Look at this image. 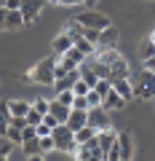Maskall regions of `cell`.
<instances>
[{
    "label": "cell",
    "mask_w": 155,
    "mask_h": 161,
    "mask_svg": "<svg viewBox=\"0 0 155 161\" xmlns=\"http://www.w3.org/2000/svg\"><path fill=\"white\" fill-rule=\"evenodd\" d=\"M118 78H131V70H128V62L126 59H118V62L110 64V80H118Z\"/></svg>",
    "instance_id": "obj_12"
},
{
    "label": "cell",
    "mask_w": 155,
    "mask_h": 161,
    "mask_svg": "<svg viewBox=\"0 0 155 161\" xmlns=\"http://www.w3.org/2000/svg\"><path fill=\"white\" fill-rule=\"evenodd\" d=\"M88 124L96 129H107L110 126V118H107V110L99 105V108H88Z\"/></svg>",
    "instance_id": "obj_7"
},
{
    "label": "cell",
    "mask_w": 155,
    "mask_h": 161,
    "mask_svg": "<svg viewBox=\"0 0 155 161\" xmlns=\"http://www.w3.org/2000/svg\"><path fill=\"white\" fill-rule=\"evenodd\" d=\"M43 115H46V113H40V110L29 108V110H27V124H32V126H38V124L43 121Z\"/></svg>",
    "instance_id": "obj_27"
},
{
    "label": "cell",
    "mask_w": 155,
    "mask_h": 161,
    "mask_svg": "<svg viewBox=\"0 0 155 161\" xmlns=\"http://www.w3.org/2000/svg\"><path fill=\"white\" fill-rule=\"evenodd\" d=\"M6 16H8V8H6V6H0V32L6 30Z\"/></svg>",
    "instance_id": "obj_40"
},
{
    "label": "cell",
    "mask_w": 155,
    "mask_h": 161,
    "mask_svg": "<svg viewBox=\"0 0 155 161\" xmlns=\"http://www.w3.org/2000/svg\"><path fill=\"white\" fill-rule=\"evenodd\" d=\"M99 59H102L104 64H112V62H118V59H121V54L115 51V48H104V51H99Z\"/></svg>",
    "instance_id": "obj_22"
},
{
    "label": "cell",
    "mask_w": 155,
    "mask_h": 161,
    "mask_svg": "<svg viewBox=\"0 0 155 161\" xmlns=\"http://www.w3.org/2000/svg\"><path fill=\"white\" fill-rule=\"evenodd\" d=\"M64 32H67V35H72V38H83V32H86V27H83V24L80 22H78V19H70V22L67 24H64Z\"/></svg>",
    "instance_id": "obj_18"
},
{
    "label": "cell",
    "mask_w": 155,
    "mask_h": 161,
    "mask_svg": "<svg viewBox=\"0 0 155 161\" xmlns=\"http://www.w3.org/2000/svg\"><path fill=\"white\" fill-rule=\"evenodd\" d=\"M11 115H27V110L32 108L29 102H24V99H11Z\"/></svg>",
    "instance_id": "obj_20"
},
{
    "label": "cell",
    "mask_w": 155,
    "mask_h": 161,
    "mask_svg": "<svg viewBox=\"0 0 155 161\" xmlns=\"http://www.w3.org/2000/svg\"><path fill=\"white\" fill-rule=\"evenodd\" d=\"M51 134H54V142H56V150H59V153H75V150H78L75 132L67 126V124H56Z\"/></svg>",
    "instance_id": "obj_2"
},
{
    "label": "cell",
    "mask_w": 155,
    "mask_h": 161,
    "mask_svg": "<svg viewBox=\"0 0 155 161\" xmlns=\"http://www.w3.org/2000/svg\"><path fill=\"white\" fill-rule=\"evenodd\" d=\"M118 38H121V32H118L112 24H110V27H104L102 35H99V43H96V54L104 51V48H115V46H118Z\"/></svg>",
    "instance_id": "obj_6"
},
{
    "label": "cell",
    "mask_w": 155,
    "mask_h": 161,
    "mask_svg": "<svg viewBox=\"0 0 155 161\" xmlns=\"http://www.w3.org/2000/svg\"><path fill=\"white\" fill-rule=\"evenodd\" d=\"M80 6H83V0H80Z\"/></svg>",
    "instance_id": "obj_48"
},
{
    "label": "cell",
    "mask_w": 155,
    "mask_h": 161,
    "mask_svg": "<svg viewBox=\"0 0 155 161\" xmlns=\"http://www.w3.org/2000/svg\"><path fill=\"white\" fill-rule=\"evenodd\" d=\"M62 6H80V0H62Z\"/></svg>",
    "instance_id": "obj_43"
},
{
    "label": "cell",
    "mask_w": 155,
    "mask_h": 161,
    "mask_svg": "<svg viewBox=\"0 0 155 161\" xmlns=\"http://www.w3.org/2000/svg\"><path fill=\"white\" fill-rule=\"evenodd\" d=\"M150 40H152V43H155V32H152V35H150Z\"/></svg>",
    "instance_id": "obj_46"
},
{
    "label": "cell",
    "mask_w": 155,
    "mask_h": 161,
    "mask_svg": "<svg viewBox=\"0 0 155 161\" xmlns=\"http://www.w3.org/2000/svg\"><path fill=\"white\" fill-rule=\"evenodd\" d=\"M67 73H70V70H67V67H64V64L56 59V67H54V75H56V78H62V75H67Z\"/></svg>",
    "instance_id": "obj_39"
},
{
    "label": "cell",
    "mask_w": 155,
    "mask_h": 161,
    "mask_svg": "<svg viewBox=\"0 0 155 161\" xmlns=\"http://www.w3.org/2000/svg\"><path fill=\"white\" fill-rule=\"evenodd\" d=\"M118 148H121V161L134 156V134L131 132H121L118 134Z\"/></svg>",
    "instance_id": "obj_10"
},
{
    "label": "cell",
    "mask_w": 155,
    "mask_h": 161,
    "mask_svg": "<svg viewBox=\"0 0 155 161\" xmlns=\"http://www.w3.org/2000/svg\"><path fill=\"white\" fill-rule=\"evenodd\" d=\"M6 8L8 11H16V8H22V0H6Z\"/></svg>",
    "instance_id": "obj_41"
},
{
    "label": "cell",
    "mask_w": 155,
    "mask_h": 161,
    "mask_svg": "<svg viewBox=\"0 0 155 161\" xmlns=\"http://www.w3.org/2000/svg\"><path fill=\"white\" fill-rule=\"evenodd\" d=\"M126 105H128V102H126L118 92H115V89H112V92H107V94L102 97V108L107 110V113H110V110H121V108H126Z\"/></svg>",
    "instance_id": "obj_8"
},
{
    "label": "cell",
    "mask_w": 155,
    "mask_h": 161,
    "mask_svg": "<svg viewBox=\"0 0 155 161\" xmlns=\"http://www.w3.org/2000/svg\"><path fill=\"white\" fill-rule=\"evenodd\" d=\"M0 6H6V0H0Z\"/></svg>",
    "instance_id": "obj_47"
},
{
    "label": "cell",
    "mask_w": 155,
    "mask_h": 161,
    "mask_svg": "<svg viewBox=\"0 0 155 161\" xmlns=\"http://www.w3.org/2000/svg\"><path fill=\"white\" fill-rule=\"evenodd\" d=\"M13 148H16V142H13V140H8L6 134H0V156H3V158H8V156L13 153Z\"/></svg>",
    "instance_id": "obj_21"
},
{
    "label": "cell",
    "mask_w": 155,
    "mask_h": 161,
    "mask_svg": "<svg viewBox=\"0 0 155 161\" xmlns=\"http://www.w3.org/2000/svg\"><path fill=\"white\" fill-rule=\"evenodd\" d=\"M75 158H78V161H91V150H88L86 145H78V150H75Z\"/></svg>",
    "instance_id": "obj_33"
},
{
    "label": "cell",
    "mask_w": 155,
    "mask_h": 161,
    "mask_svg": "<svg viewBox=\"0 0 155 161\" xmlns=\"http://www.w3.org/2000/svg\"><path fill=\"white\" fill-rule=\"evenodd\" d=\"M56 99L72 108V102H75V92H72V89H64V92H56Z\"/></svg>",
    "instance_id": "obj_26"
},
{
    "label": "cell",
    "mask_w": 155,
    "mask_h": 161,
    "mask_svg": "<svg viewBox=\"0 0 155 161\" xmlns=\"http://www.w3.org/2000/svg\"><path fill=\"white\" fill-rule=\"evenodd\" d=\"M94 89H96V92H99V94L104 97L107 92H112V80H110V78H99V80H96V86H94Z\"/></svg>",
    "instance_id": "obj_28"
},
{
    "label": "cell",
    "mask_w": 155,
    "mask_h": 161,
    "mask_svg": "<svg viewBox=\"0 0 155 161\" xmlns=\"http://www.w3.org/2000/svg\"><path fill=\"white\" fill-rule=\"evenodd\" d=\"M88 124V110H78V108H72L70 110V118H67V126L72 129V132H78L80 126H86Z\"/></svg>",
    "instance_id": "obj_11"
},
{
    "label": "cell",
    "mask_w": 155,
    "mask_h": 161,
    "mask_svg": "<svg viewBox=\"0 0 155 161\" xmlns=\"http://www.w3.org/2000/svg\"><path fill=\"white\" fill-rule=\"evenodd\" d=\"M72 108H78V110H88V99H86V94H75Z\"/></svg>",
    "instance_id": "obj_34"
},
{
    "label": "cell",
    "mask_w": 155,
    "mask_h": 161,
    "mask_svg": "<svg viewBox=\"0 0 155 161\" xmlns=\"http://www.w3.org/2000/svg\"><path fill=\"white\" fill-rule=\"evenodd\" d=\"M99 35H102V30H96V27H86L83 38H86L88 43H94V46H96V43H99Z\"/></svg>",
    "instance_id": "obj_29"
},
{
    "label": "cell",
    "mask_w": 155,
    "mask_h": 161,
    "mask_svg": "<svg viewBox=\"0 0 155 161\" xmlns=\"http://www.w3.org/2000/svg\"><path fill=\"white\" fill-rule=\"evenodd\" d=\"M91 70H94V73H96V75H99V78H110V64H104V62H102V59H99V62H96V64H94V67H91Z\"/></svg>",
    "instance_id": "obj_31"
},
{
    "label": "cell",
    "mask_w": 155,
    "mask_h": 161,
    "mask_svg": "<svg viewBox=\"0 0 155 161\" xmlns=\"http://www.w3.org/2000/svg\"><path fill=\"white\" fill-rule=\"evenodd\" d=\"M72 43H75V38H72V35L62 32V35H56V38H54L51 48H54V51H56V54H64V51H67L70 46H72Z\"/></svg>",
    "instance_id": "obj_16"
},
{
    "label": "cell",
    "mask_w": 155,
    "mask_h": 161,
    "mask_svg": "<svg viewBox=\"0 0 155 161\" xmlns=\"http://www.w3.org/2000/svg\"><path fill=\"white\" fill-rule=\"evenodd\" d=\"M112 89L118 94H121L126 102H131L134 99V86H131V78H118V80H112Z\"/></svg>",
    "instance_id": "obj_13"
},
{
    "label": "cell",
    "mask_w": 155,
    "mask_h": 161,
    "mask_svg": "<svg viewBox=\"0 0 155 161\" xmlns=\"http://www.w3.org/2000/svg\"><path fill=\"white\" fill-rule=\"evenodd\" d=\"M70 110H72V108H70V105H64V102H59V99H51V102H48V113H51L59 124H67Z\"/></svg>",
    "instance_id": "obj_9"
},
{
    "label": "cell",
    "mask_w": 155,
    "mask_h": 161,
    "mask_svg": "<svg viewBox=\"0 0 155 161\" xmlns=\"http://www.w3.org/2000/svg\"><path fill=\"white\" fill-rule=\"evenodd\" d=\"M48 3H54V6H59V3H62V0H48Z\"/></svg>",
    "instance_id": "obj_45"
},
{
    "label": "cell",
    "mask_w": 155,
    "mask_h": 161,
    "mask_svg": "<svg viewBox=\"0 0 155 161\" xmlns=\"http://www.w3.org/2000/svg\"><path fill=\"white\" fill-rule=\"evenodd\" d=\"M40 150H43V158H48V156L56 150V142H54V134H43L40 137Z\"/></svg>",
    "instance_id": "obj_19"
},
{
    "label": "cell",
    "mask_w": 155,
    "mask_h": 161,
    "mask_svg": "<svg viewBox=\"0 0 155 161\" xmlns=\"http://www.w3.org/2000/svg\"><path fill=\"white\" fill-rule=\"evenodd\" d=\"M54 67H56V59H40V62L35 64V70L29 75H32V83H40V86H54V80H56V75H54Z\"/></svg>",
    "instance_id": "obj_3"
},
{
    "label": "cell",
    "mask_w": 155,
    "mask_h": 161,
    "mask_svg": "<svg viewBox=\"0 0 155 161\" xmlns=\"http://www.w3.org/2000/svg\"><path fill=\"white\" fill-rule=\"evenodd\" d=\"M22 148H24V156L27 158H43V150H40V137H32V140H24L22 142Z\"/></svg>",
    "instance_id": "obj_14"
},
{
    "label": "cell",
    "mask_w": 155,
    "mask_h": 161,
    "mask_svg": "<svg viewBox=\"0 0 155 161\" xmlns=\"http://www.w3.org/2000/svg\"><path fill=\"white\" fill-rule=\"evenodd\" d=\"M96 3H99V0H83V6H86V8H94Z\"/></svg>",
    "instance_id": "obj_44"
},
{
    "label": "cell",
    "mask_w": 155,
    "mask_h": 161,
    "mask_svg": "<svg viewBox=\"0 0 155 161\" xmlns=\"http://www.w3.org/2000/svg\"><path fill=\"white\" fill-rule=\"evenodd\" d=\"M131 86H134V97H139V99H155V73L144 67V73L131 75Z\"/></svg>",
    "instance_id": "obj_1"
},
{
    "label": "cell",
    "mask_w": 155,
    "mask_h": 161,
    "mask_svg": "<svg viewBox=\"0 0 155 161\" xmlns=\"http://www.w3.org/2000/svg\"><path fill=\"white\" fill-rule=\"evenodd\" d=\"M107 158H110V161H121V148H118V140H115L112 148L107 150Z\"/></svg>",
    "instance_id": "obj_35"
},
{
    "label": "cell",
    "mask_w": 155,
    "mask_h": 161,
    "mask_svg": "<svg viewBox=\"0 0 155 161\" xmlns=\"http://www.w3.org/2000/svg\"><path fill=\"white\" fill-rule=\"evenodd\" d=\"M24 24V16H22V11H8V16H6V30H19Z\"/></svg>",
    "instance_id": "obj_17"
},
{
    "label": "cell",
    "mask_w": 155,
    "mask_h": 161,
    "mask_svg": "<svg viewBox=\"0 0 155 161\" xmlns=\"http://www.w3.org/2000/svg\"><path fill=\"white\" fill-rule=\"evenodd\" d=\"M75 19L83 24V27H96V30H104V27H110V16H104V14H99V11H94V8H88V11H80V14H75Z\"/></svg>",
    "instance_id": "obj_4"
},
{
    "label": "cell",
    "mask_w": 155,
    "mask_h": 161,
    "mask_svg": "<svg viewBox=\"0 0 155 161\" xmlns=\"http://www.w3.org/2000/svg\"><path fill=\"white\" fill-rule=\"evenodd\" d=\"M139 57H142V59H150V57H155V43H152V40H144V43H142V46H139Z\"/></svg>",
    "instance_id": "obj_23"
},
{
    "label": "cell",
    "mask_w": 155,
    "mask_h": 161,
    "mask_svg": "<svg viewBox=\"0 0 155 161\" xmlns=\"http://www.w3.org/2000/svg\"><path fill=\"white\" fill-rule=\"evenodd\" d=\"M32 108H35V110H40V113H48V99H35Z\"/></svg>",
    "instance_id": "obj_38"
},
{
    "label": "cell",
    "mask_w": 155,
    "mask_h": 161,
    "mask_svg": "<svg viewBox=\"0 0 155 161\" xmlns=\"http://www.w3.org/2000/svg\"><path fill=\"white\" fill-rule=\"evenodd\" d=\"M11 126L24 129V126H27V115H11Z\"/></svg>",
    "instance_id": "obj_37"
},
{
    "label": "cell",
    "mask_w": 155,
    "mask_h": 161,
    "mask_svg": "<svg viewBox=\"0 0 155 161\" xmlns=\"http://www.w3.org/2000/svg\"><path fill=\"white\" fill-rule=\"evenodd\" d=\"M6 137H8V140H13L16 145H22V142H24L22 129H19V126H11V124H8V129H6Z\"/></svg>",
    "instance_id": "obj_24"
},
{
    "label": "cell",
    "mask_w": 155,
    "mask_h": 161,
    "mask_svg": "<svg viewBox=\"0 0 155 161\" xmlns=\"http://www.w3.org/2000/svg\"><path fill=\"white\" fill-rule=\"evenodd\" d=\"M144 67H147V70H152V73H155V57H150V59H144Z\"/></svg>",
    "instance_id": "obj_42"
},
{
    "label": "cell",
    "mask_w": 155,
    "mask_h": 161,
    "mask_svg": "<svg viewBox=\"0 0 155 161\" xmlns=\"http://www.w3.org/2000/svg\"><path fill=\"white\" fill-rule=\"evenodd\" d=\"M8 124H11V113H0V134H6Z\"/></svg>",
    "instance_id": "obj_36"
},
{
    "label": "cell",
    "mask_w": 155,
    "mask_h": 161,
    "mask_svg": "<svg viewBox=\"0 0 155 161\" xmlns=\"http://www.w3.org/2000/svg\"><path fill=\"white\" fill-rule=\"evenodd\" d=\"M75 46L80 48V51L86 54V57H88V54H94V51H96V46H94V43H88L86 38H75Z\"/></svg>",
    "instance_id": "obj_25"
},
{
    "label": "cell",
    "mask_w": 155,
    "mask_h": 161,
    "mask_svg": "<svg viewBox=\"0 0 155 161\" xmlns=\"http://www.w3.org/2000/svg\"><path fill=\"white\" fill-rule=\"evenodd\" d=\"M43 6H46V0H22V16H24V24H35L38 16H40Z\"/></svg>",
    "instance_id": "obj_5"
},
{
    "label": "cell",
    "mask_w": 155,
    "mask_h": 161,
    "mask_svg": "<svg viewBox=\"0 0 155 161\" xmlns=\"http://www.w3.org/2000/svg\"><path fill=\"white\" fill-rule=\"evenodd\" d=\"M72 92L75 94H88V92H91V86H88L83 78H78V80H75V86H72Z\"/></svg>",
    "instance_id": "obj_32"
},
{
    "label": "cell",
    "mask_w": 155,
    "mask_h": 161,
    "mask_svg": "<svg viewBox=\"0 0 155 161\" xmlns=\"http://www.w3.org/2000/svg\"><path fill=\"white\" fill-rule=\"evenodd\" d=\"M96 137H99V145H102V150L107 153V150L112 148V142L118 140V132L107 126V129H99V132H96Z\"/></svg>",
    "instance_id": "obj_15"
},
{
    "label": "cell",
    "mask_w": 155,
    "mask_h": 161,
    "mask_svg": "<svg viewBox=\"0 0 155 161\" xmlns=\"http://www.w3.org/2000/svg\"><path fill=\"white\" fill-rule=\"evenodd\" d=\"M86 99H88V108H99V105H102V94H99L96 89H91V92L86 94Z\"/></svg>",
    "instance_id": "obj_30"
}]
</instances>
